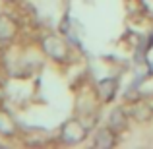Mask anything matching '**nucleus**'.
<instances>
[{"mask_svg":"<svg viewBox=\"0 0 153 149\" xmlns=\"http://www.w3.org/2000/svg\"><path fill=\"white\" fill-rule=\"evenodd\" d=\"M62 139L66 143H79L85 139V128L78 122V120H68L62 126Z\"/></svg>","mask_w":153,"mask_h":149,"instance_id":"nucleus-1","label":"nucleus"},{"mask_svg":"<svg viewBox=\"0 0 153 149\" xmlns=\"http://www.w3.org/2000/svg\"><path fill=\"white\" fill-rule=\"evenodd\" d=\"M43 49H45V52L49 56H52L54 60H64L68 56L66 45H64L58 37H54V35H49V37L43 39Z\"/></svg>","mask_w":153,"mask_h":149,"instance_id":"nucleus-2","label":"nucleus"},{"mask_svg":"<svg viewBox=\"0 0 153 149\" xmlns=\"http://www.w3.org/2000/svg\"><path fill=\"white\" fill-rule=\"evenodd\" d=\"M114 130H111V128H105V130L101 132H97V136H95V147H99V149H108V147H112L114 145V134H112Z\"/></svg>","mask_w":153,"mask_h":149,"instance_id":"nucleus-3","label":"nucleus"},{"mask_svg":"<svg viewBox=\"0 0 153 149\" xmlns=\"http://www.w3.org/2000/svg\"><path fill=\"white\" fill-rule=\"evenodd\" d=\"M116 79L114 78H108V79H103L101 83H99V91H101V97L105 101H112V97H114L116 93Z\"/></svg>","mask_w":153,"mask_h":149,"instance_id":"nucleus-4","label":"nucleus"},{"mask_svg":"<svg viewBox=\"0 0 153 149\" xmlns=\"http://www.w3.org/2000/svg\"><path fill=\"white\" fill-rule=\"evenodd\" d=\"M130 114L132 118L136 120H149L151 118V107L146 103H136L134 107L130 108Z\"/></svg>","mask_w":153,"mask_h":149,"instance_id":"nucleus-5","label":"nucleus"},{"mask_svg":"<svg viewBox=\"0 0 153 149\" xmlns=\"http://www.w3.org/2000/svg\"><path fill=\"white\" fill-rule=\"evenodd\" d=\"M14 134H16V124H14V120L10 118V114L0 112V136L10 138V136H14Z\"/></svg>","mask_w":153,"mask_h":149,"instance_id":"nucleus-6","label":"nucleus"},{"mask_svg":"<svg viewBox=\"0 0 153 149\" xmlns=\"http://www.w3.org/2000/svg\"><path fill=\"white\" fill-rule=\"evenodd\" d=\"M108 128L111 130H122L124 128V110L122 108H114L111 112V118H108Z\"/></svg>","mask_w":153,"mask_h":149,"instance_id":"nucleus-7","label":"nucleus"},{"mask_svg":"<svg viewBox=\"0 0 153 149\" xmlns=\"http://www.w3.org/2000/svg\"><path fill=\"white\" fill-rule=\"evenodd\" d=\"M12 35H14V25L6 18H2L0 19V41H8L12 39Z\"/></svg>","mask_w":153,"mask_h":149,"instance_id":"nucleus-8","label":"nucleus"}]
</instances>
